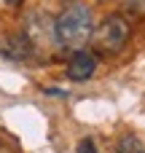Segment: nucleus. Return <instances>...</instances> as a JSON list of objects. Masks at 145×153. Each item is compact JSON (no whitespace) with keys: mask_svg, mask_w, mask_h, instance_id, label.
Instances as JSON below:
<instances>
[{"mask_svg":"<svg viewBox=\"0 0 145 153\" xmlns=\"http://www.w3.org/2000/svg\"><path fill=\"white\" fill-rule=\"evenodd\" d=\"M94 32V19H91V8L83 3H73L67 5L57 19H54V38L57 46L67 48V51H78L91 40Z\"/></svg>","mask_w":145,"mask_h":153,"instance_id":"obj_1","label":"nucleus"},{"mask_svg":"<svg viewBox=\"0 0 145 153\" xmlns=\"http://www.w3.org/2000/svg\"><path fill=\"white\" fill-rule=\"evenodd\" d=\"M129 38H132V27H129V22H126L124 16L113 13V16L102 19V22L94 27L89 43L94 46L97 54H102V56H116V54H121V51L126 48Z\"/></svg>","mask_w":145,"mask_h":153,"instance_id":"obj_2","label":"nucleus"},{"mask_svg":"<svg viewBox=\"0 0 145 153\" xmlns=\"http://www.w3.org/2000/svg\"><path fill=\"white\" fill-rule=\"evenodd\" d=\"M35 51L38 48L32 46V40L27 38V32H13V35H8L0 43V54L5 59H11V62H27V59H32Z\"/></svg>","mask_w":145,"mask_h":153,"instance_id":"obj_3","label":"nucleus"},{"mask_svg":"<svg viewBox=\"0 0 145 153\" xmlns=\"http://www.w3.org/2000/svg\"><path fill=\"white\" fill-rule=\"evenodd\" d=\"M97 70V56L86 48H78L73 51L70 62H67V78L70 81H89Z\"/></svg>","mask_w":145,"mask_h":153,"instance_id":"obj_4","label":"nucleus"},{"mask_svg":"<svg viewBox=\"0 0 145 153\" xmlns=\"http://www.w3.org/2000/svg\"><path fill=\"white\" fill-rule=\"evenodd\" d=\"M116 151H118V153H145V148H143V143H140L137 137L126 134V137H121V140H118Z\"/></svg>","mask_w":145,"mask_h":153,"instance_id":"obj_5","label":"nucleus"},{"mask_svg":"<svg viewBox=\"0 0 145 153\" xmlns=\"http://www.w3.org/2000/svg\"><path fill=\"white\" fill-rule=\"evenodd\" d=\"M0 153H19V143L5 132H0Z\"/></svg>","mask_w":145,"mask_h":153,"instance_id":"obj_6","label":"nucleus"},{"mask_svg":"<svg viewBox=\"0 0 145 153\" xmlns=\"http://www.w3.org/2000/svg\"><path fill=\"white\" fill-rule=\"evenodd\" d=\"M75 153H100V151H97V143H94L91 137H83V140L78 143Z\"/></svg>","mask_w":145,"mask_h":153,"instance_id":"obj_7","label":"nucleus"}]
</instances>
